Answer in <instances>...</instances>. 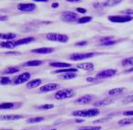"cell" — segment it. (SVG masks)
I'll use <instances>...</instances> for the list:
<instances>
[{"instance_id":"1","label":"cell","mask_w":133,"mask_h":130,"mask_svg":"<svg viewBox=\"0 0 133 130\" xmlns=\"http://www.w3.org/2000/svg\"><path fill=\"white\" fill-rule=\"evenodd\" d=\"M100 114L99 109L98 108H90L86 110H77L71 113V115L77 117H94Z\"/></svg>"},{"instance_id":"2","label":"cell","mask_w":133,"mask_h":130,"mask_svg":"<svg viewBox=\"0 0 133 130\" xmlns=\"http://www.w3.org/2000/svg\"><path fill=\"white\" fill-rule=\"evenodd\" d=\"M75 95V92L72 89H63L55 93V98L57 100H64V99L72 98Z\"/></svg>"},{"instance_id":"3","label":"cell","mask_w":133,"mask_h":130,"mask_svg":"<svg viewBox=\"0 0 133 130\" xmlns=\"http://www.w3.org/2000/svg\"><path fill=\"white\" fill-rule=\"evenodd\" d=\"M46 39L51 41H57V42L66 43L69 41V37L65 34H58V33H48L46 35Z\"/></svg>"},{"instance_id":"4","label":"cell","mask_w":133,"mask_h":130,"mask_svg":"<svg viewBox=\"0 0 133 130\" xmlns=\"http://www.w3.org/2000/svg\"><path fill=\"white\" fill-rule=\"evenodd\" d=\"M110 22L114 23H126L129 22L133 19V17L131 16H126V15H121V16H109L108 17Z\"/></svg>"},{"instance_id":"5","label":"cell","mask_w":133,"mask_h":130,"mask_svg":"<svg viewBox=\"0 0 133 130\" xmlns=\"http://www.w3.org/2000/svg\"><path fill=\"white\" fill-rule=\"evenodd\" d=\"M95 55H97V53H95V52H87V53H73L70 55L69 59H70L71 61H82V60L92 58V57H94Z\"/></svg>"},{"instance_id":"6","label":"cell","mask_w":133,"mask_h":130,"mask_svg":"<svg viewBox=\"0 0 133 130\" xmlns=\"http://www.w3.org/2000/svg\"><path fill=\"white\" fill-rule=\"evenodd\" d=\"M78 17V14L72 11H65L61 15V19L65 22H72V21L76 20Z\"/></svg>"},{"instance_id":"7","label":"cell","mask_w":133,"mask_h":130,"mask_svg":"<svg viewBox=\"0 0 133 130\" xmlns=\"http://www.w3.org/2000/svg\"><path fill=\"white\" fill-rule=\"evenodd\" d=\"M117 73V70L115 69H109V70H104L101 71L100 73H97L96 78L97 79H106V78H110V77L114 76Z\"/></svg>"},{"instance_id":"8","label":"cell","mask_w":133,"mask_h":130,"mask_svg":"<svg viewBox=\"0 0 133 130\" xmlns=\"http://www.w3.org/2000/svg\"><path fill=\"white\" fill-rule=\"evenodd\" d=\"M31 78V74L29 73H24L22 74H20L18 77L16 78V80L14 81V84L16 85H18V84H24V82H28L29 79Z\"/></svg>"},{"instance_id":"9","label":"cell","mask_w":133,"mask_h":130,"mask_svg":"<svg viewBox=\"0 0 133 130\" xmlns=\"http://www.w3.org/2000/svg\"><path fill=\"white\" fill-rule=\"evenodd\" d=\"M36 5L35 4H32V3H28V4H19L17 6V9L19 11H22V12H31L34 11L36 9Z\"/></svg>"},{"instance_id":"10","label":"cell","mask_w":133,"mask_h":130,"mask_svg":"<svg viewBox=\"0 0 133 130\" xmlns=\"http://www.w3.org/2000/svg\"><path fill=\"white\" fill-rule=\"evenodd\" d=\"M59 88V84H48L46 85H43L39 88V92L41 93H48V92L55 91Z\"/></svg>"},{"instance_id":"11","label":"cell","mask_w":133,"mask_h":130,"mask_svg":"<svg viewBox=\"0 0 133 130\" xmlns=\"http://www.w3.org/2000/svg\"><path fill=\"white\" fill-rule=\"evenodd\" d=\"M94 98V96L91 94H86L83 95V96L79 97L78 98L76 101H75V104H89L92 101V99Z\"/></svg>"},{"instance_id":"12","label":"cell","mask_w":133,"mask_h":130,"mask_svg":"<svg viewBox=\"0 0 133 130\" xmlns=\"http://www.w3.org/2000/svg\"><path fill=\"white\" fill-rule=\"evenodd\" d=\"M126 91V89L124 87H120V88H114V89H111L108 92V95L109 96H118V95L124 93V92Z\"/></svg>"},{"instance_id":"13","label":"cell","mask_w":133,"mask_h":130,"mask_svg":"<svg viewBox=\"0 0 133 130\" xmlns=\"http://www.w3.org/2000/svg\"><path fill=\"white\" fill-rule=\"evenodd\" d=\"M55 51V49L53 48H38L36 50H31V52L37 54H49Z\"/></svg>"},{"instance_id":"14","label":"cell","mask_w":133,"mask_h":130,"mask_svg":"<svg viewBox=\"0 0 133 130\" xmlns=\"http://www.w3.org/2000/svg\"><path fill=\"white\" fill-rule=\"evenodd\" d=\"M78 69L85 70V71H92L94 69V64L91 62H86V63H79L77 65Z\"/></svg>"},{"instance_id":"15","label":"cell","mask_w":133,"mask_h":130,"mask_svg":"<svg viewBox=\"0 0 133 130\" xmlns=\"http://www.w3.org/2000/svg\"><path fill=\"white\" fill-rule=\"evenodd\" d=\"M77 77V73H61L60 75L57 76L58 79L61 80H70V79H74Z\"/></svg>"},{"instance_id":"16","label":"cell","mask_w":133,"mask_h":130,"mask_svg":"<svg viewBox=\"0 0 133 130\" xmlns=\"http://www.w3.org/2000/svg\"><path fill=\"white\" fill-rule=\"evenodd\" d=\"M35 38L33 37H28V38H25V39H21L19 40L16 41V45L17 46H20V45H24V44H29V43L35 41Z\"/></svg>"},{"instance_id":"17","label":"cell","mask_w":133,"mask_h":130,"mask_svg":"<svg viewBox=\"0 0 133 130\" xmlns=\"http://www.w3.org/2000/svg\"><path fill=\"white\" fill-rule=\"evenodd\" d=\"M49 65L51 67L61 68V69H66V68H69L71 66L70 63H66V62H51L49 63Z\"/></svg>"},{"instance_id":"18","label":"cell","mask_w":133,"mask_h":130,"mask_svg":"<svg viewBox=\"0 0 133 130\" xmlns=\"http://www.w3.org/2000/svg\"><path fill=\"white\" fill-rule=\"evenodd\" d=\"M41 82H42V80L41 79H35V80H32L30 82H28L26 84V87L28 89H31V88H36L38 85H40Z\"/></svg>"},{"instance_id":"19","label":"cell","mask_w":133,"mask_h":130,"mask_svg":"<svg viewBox=\"0 0 133 130\" xmlns=\"http://www.w3.org/2000/svg\"><path fill=\"white\" fill-rule=\"evenodd\" d=\"M21 104H15V103H4V104H1L0 108L1 109H13L16 108L17 106H20Z\"/></svg>"},{"instance_id":"20","label":"cell","mask_w":133,"mask_h":130,"mask_svg":"<svg viewBox=\"0 0 133 130\" xmlns=\"http://www.w3.org/2000/svg\"><path fill=\"white\" fill-rule=\"evenodd\" d=\"M23 115H8L1 116V120H18V119L23 118Z\"/></svg>"},{"instance_id":"21","label":"cell","mask_w":133,"mask_h":130,"mask_svg":"<svg viewBox=\"0 0 133 130\" xmlns=\"http://www.w3.org/2000/svg\"><path fill=\"white\" fill-rule=\"evenodd\" d=\"M43 64V61H29L25 62L22 66H26V67H35V66H39Z\"/></svg>"},{"instance_id":"22","label":"cell","mask_w":133,"mask_h":130,"mask_svg":"<svg viewBox=\"0 0 133 130\" xmlns=\"http://www.w3.org/2000/svg\"><path fill=\"white\" fill-rule=\"evenodd\" d=\"M114 102L111 99H103V100L98 101V102L94 103V106H103V105H108V104H110Z\"/></svg>"},{"instance_id":"23","label":"cell","mask_w":133,"mask_h":130,"mask_svg":"<svg viewBox=\"0 0 133 130\" xmlns=\"http://www.w3.org/2000/svg\"><path fill=\"white\" fill-rule=\"evenodd\" d=\"M1 47L2 48H6V49H14L15 47H17L16 45V41H5V42L1 43Z\"/></svg>"},{"instance_id":"24","label":"cell","mask_w":133,"mask_h":130,"mask_svg":"<svg viewBox=\"0 0 133 130\" xmlns=\"http://www.w3.org/2000/svg\"><path fill=\"white\" fill-rule=\"evenodd\" d=\"M118 126H127V125H131V124H133V118L132 117H128V118L121 119V120L118 121Z\"/></svg>"},{"instance_id":"25","label":"cell","mask_w":133,"mask_h":130,"mask_svg":"<svg viewBox=\"0 0 133 130\" xmlns=\"http://www.w3.org/2000/svg\"><path fill=\"white\" fill-rule=\"evenodd\" d=\"M44 121V117L42 116H37V117H31L26 120L28 124H37V123H40Z\"/></svg>"},{"instance_id":"26","label":"cell","mask_w":133,"mask_h":130,"mask_svg":"<svg viewBox=\"0 0 133 130\" xmlns=\"http://www.w3.org/2000/svg\"><path fill=\"white\" fill-rule=\"evenodd\" d=\"M1 39H6V40H12V39H16L17 35L15 33H6V34H1Z\"/></svg>"},{"instance_id":"27","label":"cell","mask_w":133,"mask_h":130,"mask_svg":"<svg viewBox=\"0 0 133 130\" xmlns=\"http://www.w3.org/2000/svg\"><path fill=\"white\" fill-rule=\"evenodd\" d=\"M18 72H19L18 68H17V67H8L4 71V73H5V74H13V73H18Z\"/></svg>"},{"instance_id":"28","label":"cell","mask_w":133,"mask_h":130,"mask_svg":"<svg viewBox=\"0 0 133 130\" xmlns=\"http://www.w3.org/2000/svg\"><path fill=\"white\" fill-rule=\"evenodd\" d=\"M77 73V69L69 68V69H60L54 72V73Z\"/></svg>"},{"instance_id":"29","label":"cell","mask_w":133,"mask_h":130,"mask_svg":"<svg viewBox=\"0 0 133 130\" xmlns=\"http://www.w3.org/2000/svg\"><path fill=\"white\" fill-rule=\"evenodd\" d=\"M122 65L123 66H133V57H129V58H126L122 61Z\"/></svg>"},{"instance_id":"30","label":"cell","mask_w":133,"mask_h":130,"mask_svg":"<svg viewBox=\"0 0 133 130\" xmlns=\"http://www.w3.org/2000/svg\"><path fill=\"white\" fill-rule=\"evenodd\" d=\"M0 82H1L2 85H8V84H12V81H11V79L8 78V77H1Z\"/></svg>"},{"instance_id":"31","label":"cell","mask_w":133,"mask_h":130,"mask_svg":"<svg viewBox=\"0 0 133 130\" xmlns=\"http://www.w3.org/2000/svg\"><path fill=\"white\" fill-rule=\"evenodd\" d=\"M91 20H92V17H84L78 19V23H79V24H85V23L90 22Z\"/></svg>"},{"instance_id":"32","label":"cell","mask_w":133,"mask_h":130,"mask_svg":"<svg viewBox=\"0 0 133 130\" xmlns=\"http://www.w3.org/2000/svg\"><path fill=\"white\" fill-rule=\"evenodd\" d=\"M130 103H133V93H131L130 95L125 97V98L122 100V104H130Z\"/></svg>"},{"instance_id":"33","label":"cell","mask_w":133,"mask_h":130,"mask_svg":"<svg viewBox=\"0 0 133 130\" xmlns=\"http://www.w3.org/2000/svg\"><path fill=\"white\" fill-rule=\"evenodd\" d=\"M100 126H82L79 127L78 130H100Z\"/></svg>"},{"instance_id":"34","label":"cell","mask_w":133,"mask_h":130,"mask_svg":"<svg viewBox=\"0 0 133 130\" xmlns=\"http://www.w3.org/2000/svg\"><path fill=\"white\" fill-rule=\"evenodd\" d=\"M121 1H106L103 3L104 7H111V6H116L118 4H120Z\"/></svg>"},{"instance_id":"35","label":"cell","mask_w":133,"mask_h":130,"mask_svg":"<svg viewBox=\"0 0 133 130\" xmlns=\"http://www.w3.org/2000/svg\"><path fill=\"white\" fill-rule=\"evenodd\" d=\"M55 107L54 106V104H43V105H39L38 107V109H40V110H50V109H53V108Z\"/></svg>"},{"instance_id":"36","label":"cell","mask_w":133,"mask_h":130,"mask_svg":"<svg viewBox=\"0 0 133 130\" xmlns=\"http://www.w3.org/2000/svg\"><path fill=\"white\" fill-rule=\"evenodd\" d=\"M117 41H114V40H109V41H106V42H103V43H100L101 46H111V45H114L116 44Z\"/></svg>"},{"instance_id":"37","label":"cell","mask_w":133,"mask_h":130,"mask_svg":"<svg viewBox=\"0 0 133 130\" xmlns=\"http://www.w3.org/2000/svg\"><path fill=\"white\" fill-rule=\"evenodd\" d=\"M123 115H126V116H133V110H130V111H124L122 113Z\"/></svg>"},{"instance_id":"38","label":"cell","mask_w":133,"mask_h":130,"mask_svg":"<svg viewBox=\"0 0 133 130\" xmlns=\"http://www.w3.org/2000/svg\"><path fill=\"white\" fill-rule=\"evenodd\" d=\"M121 13L124 14V15H126V16H129V15H132L133 14V10L132 9H128V10H125V11H122Z\"/></svg>"},{"instance_id":"39","label":"cell","mask_w":133,"mask_h":130,"mask_svg":"<svg viewBox=\"0 0 133 130\" xmlns=\"http://www.w3.org/2000/svg\"><path fill=\"white\" fill-rule=\"evenodd\" d=\"M87 41H80V42H77L76 44V46H85V45H87Z\"/></svg>"},{"instance_id":"40","label":"cell","mask_w":133,"mask_h":130,"mask_svg":"<svg viewBox=\"0 0 133 130\" xmlns=\"http://www.w3.org/2000/svg\"><path fill=\"white\" fill-rule=\"evenodd\" d=\"M77 11L78 12H79V13H86V12H87V10L85 9V8H77Z\"/></svg>"},{"instance_id":"41","label":"cell","mask_w":133,"mask_h":130,"mask_svg":"<svg viewBox=\"0 0 133 130\" xmlns=\"http://www.w3.org/2000/svg\"><path fill=\"white\" fill-rule=\"evenodd\" d=\"M6 54H12V55H18V54H20V52H17V51H8V52H6Z\"/></svg>"},{"instance_id":"42","label":"cell","mask_w":133,"mask_h":130,"mask_svg":"<svg viewBox=\"0 0 133 130\" xmlns=\"http://www.w3.org/2000/svg\"><path fill=\"white\" fill-rule=\"evenodd\" d=\"M97 78H92V77H88L87 78V81L88 82H94Z\"/></svg>"},{"instance_id":"43","label":"cell","mask_w":133,"mask_h":130,"mask_svg":"<svg viewBox=\"0 0 133 130\" xmlns=\"http://www.w3.org/2000/svg\"><path fill=\"white\" fill-rule=\"evenodd\" d=\"M58 3H54V4H52V8H58Z\"/></svg>"},{"instance_id":"44","label":"cell","mask_w":133,"mask_h":130,"mask_svg":"<svg viewBox=\"0 0 133 130\" xmlns=\"http://www.w3.org/2000/svg\"><path fill=\"white\" fill-rule=\"evenodd\" d=\"M68 2H70V3H78V2H79V0H68Z\"/></svg>"},{"instance_id":"45","label":"cell","mask_w":133,"mask_h":130,"mask_svg":"<svg viewBox=\"0 0 133 130\" xmlns=\"http://www.w3.org/2000/svg\"><path fill=\"white\" fill-rule=\"evenodd\" d=\"M37 2H48V0H36Z\"/></svg>"},{"instance_id":"46","label":"cell","mask_w":133,"mask_h":130,"mask_svg":"<svg viewBox=\"0 0 133 130\" xmlns=\"http://www.w3.org/2000/svg\"><path fill=\"white\" fill-rule=\"evenodd\" d=\"M6 19H8V17H6V16H5V17H3V16H2V17H1V20H6Z\"/></svg>"},{"instance_id":"47","label":"cell","mask_w":133,"mask_h":130,"mask_svg":"<svg viewBox=\"0 0 133 130\" xmlns=\"http://www.w3.org/2000/svg\"><path fill=\"white\" fill-rule=\"evenodd\" d=\"M131 72H133V67L132 68H130V69L128 71V73H131Z\"/></svg>"},{"instance_id":"48","label":"cell","mask_w":133,"mask_h":130,"mask_svg":"<svg viewBox=\"0 0 133 130\" xmlns=\"http://www.w3.org/2000/svg\"><path fill=\"white\" fill-rule=\"evenodd\" d=\"M4 130H12V129H4Z\"/></svg>"},{"instance_id":"49","label":"cell","mask_w":133,"mask_h":130,"mask_svg":"<svg viewBox=\"0 0 133 130\" xmlns=\"http://www.w3.org/2000/svg\"><path fill=\"white\" fill-rule=\"evenodd\" d=\"M48 130H56V129H48Z\"/></svg>"}]
</instances>
